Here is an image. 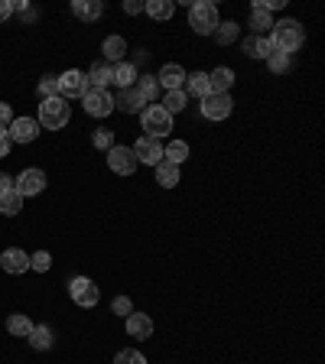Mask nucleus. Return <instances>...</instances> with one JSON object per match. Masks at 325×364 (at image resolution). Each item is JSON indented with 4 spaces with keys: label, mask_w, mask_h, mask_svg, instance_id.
<instances>
[{
    "label": "nucleus",
    "mask_w": 325,
    "mask_h": 364,
    "mask_svg": "<svg viewBox=\"0 0 325 364\" xmlns=\"http://www.w3.org/2000/svg\"><path fill=\"white\" fill-rule=\"evenodd\" d=\"M10 136H7V130H0V159H7L10 156Z\"/></svg>",
    "instance_id": "43"
},
{
    "label": "nucleus",
    "mask_w": 325,
    "mask_h": 364,
    "mask_svg": "<svg viewBox=\"0 0 325 364\" xmlns=\"http://www.w3.org/2000/svg\"><path fill=\"white\" fill-rule=\"evenodd\" d=\"M144 98L137 95V88H121L117 95H114V111H121V114H140L144 111Z\"/></svg>",
    "instance_id": "19"
},
{
    "label": "nucleus",
    "mask_w": 325,
    "mask_h": 364,
    "mask_svg": "<svg viewBox=\"0 0 325 364\" xmlns=\"http://www.w3.org/2000/svg\"><path fill=\"white\" fill-rule=\"evenodd\" d=\"M49 267H53V254H49V250H36V254H30V270L46 273Z\"/></svg>",
    "instance_id": "37"
},
{
    "label": "nucleus",
    "mask_w": 325,
    "mask_h": 364,
    "mask_svg": "<svg viewBox=\"0 0 325 364\" xmlns=\"http://www.w3.org/2000/svg\"><path fill=\"white\" fill-rule=\"evenodd\" d=\"M117 144V140H114V130H107V127H98L95 130V134H91V146H95V150H111V146Z\"/></svg>",
    "instance_id": "35"
},
{
    "label": "nucleus",
    "mask_w": 325,
    "mask_h": 364,
    "mask_svg": "<svg viewBox=\"0 0 325 364\" xmlns=\"http://www.w3.org/2000/svg\"><path fill=\"white\" fill-rule=\"evenodd\" d=\"M130 53V46L124 36H117V33H111V36H105V43H101V55H105L107 65H114V62H124Z\"/></svg>",
    "instance_id": "18"
},
{
    "label": "nucleus",
    "mask_w": 325,
    "mask_h": 364,
    "mask_svg": "<svg viewBox=\"0 0 325 364\" xmlns=\"http://www.w3.org/2000/svg\"><path fill=\"white\" fill-rule=\"evenodd\" d=\"M0 270L10 273V277H20V273L30 270V254L23 247H7L0 254Z\"/></svg>",
    "instance_id": "15"
},
{
    "label": "nucleus",
    "mask_w": 325,
    "mask_h": 364,
    "mask_svg": "<svg viewBox=\"0 0 325 364\" xmlns=\"http://www.w3.org/2000/svg\"><path fill=\"white\" fill-rule=\"evenodd\" d=\"M46 182H49V179H46L43 169L30 166V169H23V173L14 179V189L20 192L23 198H33V196H43V192H46Z\"/></svg>",
    "instance_id": "9"
},
{
    "label": "nucleus",
    "mask_w": 325,
    "mask_h": 364,
    "mask_svg": "<svg viewBox=\"0 0 325 364\" xmlns=\"http://www.w3.org/2000/svg\"><path fill=\"white\" fill-rule=\"evenodd\" d=\"M247 30H250V36H267V33L273 30V14H267V10H260V7H250Z\"/></svg>",
    "instance_id": "22"
},
{
    "label": "nucleus",
    "mask_w": 325,
    "mask_h": 364,
    "mask_svg": "<svg viewBox=\"0 0 325 364\" xmlns=\"http://www.w3.org/2000/svg\"><path fill=\"white\" fill-rule=\"evenodd\" d=\"M39 121L36 117H14V124H10L7 127V136H10V144H33V140H36L39 136Z\"/></svg>",
    "instance_id": "12"
},
{
    "label": "nucleus",
    "mask_w": 325,
    "mask_h": 364,
    "mask_svg": "<svg viewBox=\"0 0 325 364\" xmlns=\"http://www.w3.org/2000/svg\"><path fill=\"white\" fill-rule=\"evenodd\" d=\"M23 212V196L16 189H7L0 192V215H7V218H14V215Z\"/></svg>",
    "instance_id": "30"
},
{
    "label": "nucleus",
    "mask_w": 325,
    "mask_h": 364,
    "mask_svg": "<svg viewBox=\"0 0 325 364\" xmlns=\"http://www.w3.org/2000/svg\"><path fill=\"white\" fill-rule=\"evenodd\" d=\"M137 156H134V150H130L127 144H114L111 150H107V169L111 173H117V176H134L137 173Z\"/></svg>",
    "instance_id": "8"
},
{
    "label": "nucleus",
    "mask_w": 325,
    "mask_h": 364,
    "mask_svg": "<svg viewBox=\"0 0 325 364\" xmlns=\"http://www.w3.org/2000/svg\"><path fill=\"white\" fill-rule=\"evenodd\" d=\"M289 68H293V55L277 53V49L267 55V72H270V75H287Z\"/></svg>",
    "instance_id": "32"
},
{
    "label": "nucleus",
    "mask_w": 325,
    "mask_h": 364,
    "mask_svg": "<svg viewBox=\"0 0 325 364\" xmlns=\"http://www.w3.org/2000/svg\"><path fill=\"white\" fill-rule=\"evenodd\" d=\"M10 124H14V107L7 101H0V130H7Z\"/></svg>",
    "instance_id": "40"
},
{
    "label": "nucleus",
    "mask_w": 325,
    "mask_h": 364,
    "mask_svg": "<svg viewBox=\"0 0 325 364\" xmlns=\"http://www.w3.org/2000/svg\"><path fill=\"white\" fill-rule=\"evenodd\" d=\"M153 176H156V182L163 186V189H176L182 182V169L179 166H173V163H159V166H153Z\"/></svg>",
    "instance_id": "25"
},
{
    "label": "nucleus",
    "mask_w": 325,
    "mask_h": 364,
    "mask_svg": "<svg viewBox=\"0 0 325 364\" xmlns=\"http://www.w3.org/2000/svg\"><path fill=\"white\" fill-rule=\"evenodd\" d=\"M235 82H238V75L231 65H218L208 72V88H212V95H231Z\"/></svg>",
    "instance_id": "16"
},
{
    "label": "nucleus",
    "mask_w": 325,
    "mask_h": 364,
    "mask_svg": "<svg viewBox=\"0 0 325 364\" xmlns=\"http://www.w3.org/2000/svg\"><path fill=\"white\" fill-rule=\"evenodd\" d=\"M85 78H88V88L107 91V85H111V65H107V62H95V65L85 72Z\"/></svg>",
    "instance_id": "28"
},
{
    "label": "nucleus",
    "mask_w": 325,
    "mask_h": 364,
    "mask_svg": "<svg viewBox=\"0 0 325 364\" xmlns=\"http://www.w3.org/2000/svg\"><path fill=\"white\" fill-rule=\"evenodd\" d=\"M144 14L156 23H169L176 16V4L173 0H144Z\"/></svg>",
    "instance_id": "21"
},
{
    "label": "nucleus",
    "mask_w": 325,
    "mask_h": 364,
    "mask_svg": "<svg viewBox=\"0 0 325 364\" xmlns=\"http://www.w3.org/2000/svg\"><path fill=\"white\" fill-rule=\"evenodd\" d=\"M114 364H150V361H146L144 351L124 348V351H117V355H114Z\"/></svg>",
    "instance_id": "36"
},
{
    "label": "nucleus",
    "mask_w": 325,
    "mask_h": 364,
    "mask_svg": "<svg viewBox=\"0 0 325 364\" xmlns=\"http://www.w3.org/2000/svg\"><path fill=\"white\" fill-rule=\"evenodd\" d=\"M14 16V0H0V23H7Z\"/></svg>",
    "instance_id": "42"
},
{
    "label": "nucleus",
    "mask_w": 325,
    "mask_h": 364,
    "mask_svg": "<svg viewBox=\"0 0 325 364\" xmlns=\"http://www.w3.org/2000/svg\"><path fill=\"white\" fill-rule=\"evenodd\" d=\"M68 296H72V303L82 306V309H95L101 303V287L91 277H72L68 280Z\"/></svg>",
    "instance_id": "5"
},
{
    "label": "nucleus",
    "mask_w": 325,
    "mask_h": 364,
    "mask_svg": "<svg viewBox=\"0 0 325 364\" xmlns=\"http://www.w3.org/2000/svg\"><path fill=\"white\" fill-rule=\"evenodd\" d=\"M218 23H221V16H218V4L215 0H192L189 4V26L196 36H212Z\"/></svg>",
    "instance_id": "4"
},
{
    "label": "nucleus",
    "mask_w": 325,
    "mask_h": 364,
    "mask_svg": "<svg viewBox=\"0 0 325 364\" xmlns=\"http://www.w3.org/2000/svg\"><path fill=\"white\" fill-rule=\"evenodd\" d=\"M186 65H179V62H166V65L156 72V82H159V88L163 91H179V88H186Z\"/></svg>",
    "instance_id": "14"
},
{
    "label": "nucleus",
    "mask_w": 325,
    "mask_h": 364,
    "mask_svg": "<svg viewBox=\"0 0 325 364\" xmlns=\"http://www.w3.org/2000/svg\"><path fill=\"white\" fill-rule=\"evenodd\" d=\"M82 107L88 117H98V121H105V117H111L114 114V95L111 91H101V88H88L82 98Z\"/></svg>",
    "instance_id": "7"
},
{
    "label": "nucleus",
    "mask_w": 325,
    "mask_h": 364,
    "mask_svg": "<svg viewBox=\"0 0 325 364\" xmlns=\"http://www.w3.org/2000/svg\"><path fill=\"white\" fill-rule=\"evenodd\" d=\"M36 95H39V101L55 98V95H59V75H55V72H46L36 85Z\"/></svg>",
    "instance_id": "34"
},
{
    "label": "nucleus",
    "mask_w": 325,
    "mask_h": 364,
    "mask_svg": "<svg viewBox=\"0 0 325 364\" xmlns=\"http://www.w3.org/2000/svg\"><path fill=\"white\" fill-rule=\"evenodd\" d=\"M273 53V43H270V36H260V62H267V55Z\"/></svg>",
    "instance_id": "44"
},
{
    "label": "nucleus",
    "mask_w": 325,
    "mask_h": 364,
    "mask_svg": "<svg viewBox=\"0 0 325 364\" xmlns=\"http://www.w3.org/2000/svg\"><path fill=\"white\" fill-rule=\"evenodd\" d=\"M7 332L14 335V338H26V335L33 332V318L23 316V312H14V316L7 318Z\"/></svg>",
    "instance_id": "31"
},
{
    "label": "nucleus",
    "mask_w": 325,
    "mask_h": 364,
    "mask_svg": "<svg viewBox=\"0 0 325 364\" xmlns=\"http://www.w3.org/2000/svg\"><path fill=\"white\" fill-rule=\"evenodd\" d=\"M111 312H114V316H121V318H127L130 312H134V299H130V296H114V299H111Z\"/></svg>",
    "instance_id": "38"
},
{
    "label": "nucleus",
    "mask_w": 325,
    "mask_h": 364,
    "mask_svg": "<svg viewBox=\"0 0 325 364\" xmlns=\"http://www.w3.org/2000/svg\"><path fill=\"white\" fill-rule=\"evenodd\" d=\"M267 36H270L277 53L293 55L306 46V26L299 20H293V16H283V20H273V30Z\"/></svg>",
    "instance_id": "1"
},
{
    "label": "nucleus",
    "mask_w": 325,
    "mask_h": 364,
    "mask_svg": "<svg viewBox=\"0 0 325 364\" xmlns=\"http://www.w3.org/2000/svg\"><path fill=\"white\" fill-rule=\"evenodd\" d=\"M105 14V4L101 0H72V16L82 23H98Z\"/></svg>",
    "instance_id": "20"
},
{
    "label": "nucleus",
    "mask_w": 325,
    "mask_h": 364,
    "mask_svg": "<svg viewBox=\"0 0 325 364\" xmlns=\"http://www.w3.org/2000/svg\"><path fill=\"white\" fill-rule=\"evenodd\" d=\"M189 153H192L189 140H169V144L163 146V159L173 163V166H179V169H182V163L189 159Z\"/></svg>",
    "instance_id": "26"
},
{
    "label": "nucleus",
    "mask_w": 325,
    "mask_h": 364,
    "mask_svg": "<svg viewBox=\"0 0 325 364\" xmlns=\"http://www.w3.org/2000/svg\"><path fill=\"white\" fill-rule=\"evenodd\" d=\"M124 328H127V335L134 341H150L153 332H156V322L150 318V312H130L124 318Z\"/></svg>",
    "instance_id": "11"
},
{
    "label": "nucleus",
    "mask_w": 325,
    "mask_h": 364,
    "mask_svg": "<svg viewBox=\"0 0 325 364\" xmlns=\"http://www.w3.org/2000/svg\"><path fill=\"white\" fill-rule=\"evenodd\" d=\"M137 78H140V68H137L130 59L114 62V65H111V85H117V91H121V88H134Z\"/></svg>",
    "instance_id": "17"
},
{
    "label": "nucleus",
    "mask_w": 325,
    "mask_h": 364,
    "mask_svg": "<svg viewBox=\"0 0 325 364\" xmlns=\"http://www.w3.org/2000/svg\"><path fill=\"white\" fill-rule=\"evenodd\" d=\"M85 91H88V78H85L82 68H68V72L59 75V98H65V101L78 98L82 101Z\"/></svg>",
    "instance_id": "10"
},
{
    "label": "nucleus",
    "mask_w": 325,
    "mask_h": 364,
    "mask_svg": "<svg viewBox=\"0 0 325 364\" xmlns=\"http://www.w3.org/2000/svg\"><path fill=\"white\" fill-rule=\"evenodd\" d=\"M163 111H169V114H182L186 111V107H189V95H186V91H163Z\"/></svg>",
    "instance_id": "29"
},
{
    "label": "nucleus",
    "mask_w": 325,
    "mask_h": 364,
    "mask_svg": "<svg viewBox=\"0 0 325 364\" xmlns=\"http://www.w3.org/2000/svg\"><path fill=\"white\" fill-rule=\"evenodd\" d=\"M198 114H202L205 121L221 124L235 114V98L231 95H208V98L198 101Z\"/></svg>",
    "instance_id": "6"
},
{
    "label": "nucleus",
    "mask_w": 325,
    "mask_h": 364,
    "mask_svg": "<svg viewBox=\"0 0 325 364\" xmlns=\"http://www.w3.org/2000/svg\"><path fill=\"white\" fill-rule=\"evenodd\" d=\"M186 95H189V98H208V95H212V88H208V72H189V75H186Z\"/></svg>",
    "instance_id": "23"
},
{
    "label": "nucleus",
    "mask_w": 325,
    "mask_h": 364,
    "mask_svg": "<svg viewBox=\"0 0 325 364\" xmlns=\"http://www.w3.org/2000/svg\"><path fill=\"white\" fill-rule=\"evenodd\" d=\"M36 121L43 130H65L68 121H72V101L65 98H46L39 101V114H36Z\"/></svg>",
    "instance_id": "2"
},
{
    "label": "nucleus",
    "mask_w": 325,
    "mask_h": 364,
    "mask_svg": "<svg viewBox=\"0 0 325 364\" xmlns=\"http://www.w3.org/2000/svg\"><path fill=\"white\" fill-rule=\"evenodd\" d=\"M137 117H140V130H144V136H153V140H166L176 127L173 114L163 111L159 105H146Z\"/></svg>",
    "instance_id": "3"
},
{
    "label": "nucleus",
    "mask_w": 325,
    "mask_h": 364,
    "mask_svg": "<svg viewBox=\"0 0 325 364\" xmlns=\"http://www.w3.org/2000/svg\"><path fill=\"white\" fill-rule=\"evenodd\" d=\"M121 10H124L127 16H140V14H144V0H124Z\"/></svg>",
    "instance_id": "41"
},
{
    "label": "nucleus",
    "mask_w": 325,
    "mask_h": 364,
    "mask_svg": "<svg viewBox=\"0 0 325 364\" xmlns=\"http://www.w3.org/2000/svg\"><path fill=\"white\" fill-rule=\"evenodd\" d=\"M137 95H140V98H144V105H156V98H159V82H156V75H150V72H146V75H140L137 78Z\"/></svg>",
    "instance_id": "27"
},
{
    "label": "nucleus",
    "mask_w": 325,
    "mask_h": 364,
    "mask_svg": "<svg viewBox=\"0 0 325 364\" xmlns=\"http://www.w3.org/2000/svg\"><path fill=\"white\" fill-rule=\"evenodd\" d=\"M241 53L247 59H260V36H244L241 39Z\"/></svg>",
    "instance_id": "39"
},
{
    "label": "nucleus",
    "mask_w": 325,
    "mask_h": 364,
    "mask_svg": "<svg viewBox=\"0 0 325 364\" xmlns=\"http://www.w3.org/2000/svg\"><path fill=\"white\" fill-rule=\"evenodd\" d=\"M26 338H30V348H36V351L53 348V328L49 326H33V332Z\"/></svg>",
    "instance_id": "33"
},
{
    "label": "nucleus",
    "mask_w": 325,
    "mask_h": 364,
    "mask_svg": "<svg viewBox=\"0 0 325 364\" xmlns=\"http://www.w3.org/2000/svg\"><path fill=\"white\" fill-rule=\"evenodd\" d=\"M7 189H14V176H10V173H0V192H7Z\"/></svg>",
    "instance_id": "45"
},
{
    "label": "nucleus",
    "mask_w": 325,
    "mask_h": 364,
    "mask_svg": "<svg viewBox=\"0 0 325 364\" xmlns=\"http://www.w3.org/2000/svg\"><path fill=\"white\" fill-rule=\"evenodd\" d=\"M212 39L218 46H235L238 39H241V23H238V20H221L218 26H215Z\"/></svg>",
    "instance_id": "24"
},
{
    "label": "nucleus",
    "mask_w": 325,
    "mask_h": 364,
    "mask_svg": "<svg viewBox=\"0 0 325 364\" xmlns=\"http://www.w3.org/2000/svg\"><path fill=\"white\" fill-rule=\"evenodd\" d=\"M137 163H146V166H159L163 163V140H153V136H140L134 146Z\"/></svg>",
    "instance_id": "13"
}]
</instances>
